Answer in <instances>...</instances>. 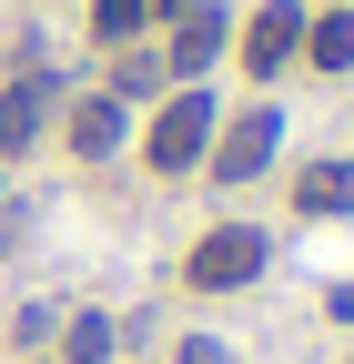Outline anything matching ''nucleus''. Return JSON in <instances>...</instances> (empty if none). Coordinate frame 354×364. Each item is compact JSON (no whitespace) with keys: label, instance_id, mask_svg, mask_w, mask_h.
<instances>
[{"label":"nucleus","instance_id":"1","mask_svg":"<svg viewBox=\"0 0 354 364\" xmlns=\"http://www.w3.org/2000/svg\"><path fill=\"white\" fill-rule=\"evenodd\" d=\"M263 263H274V233H263V223H213V233L183 253V284L193 294H243Z\"/></svg>","mask_w":354,"mask_h":364},{"label":"nucleus","instance_id":"2","mask_svg":"<svg viewBox=\"0 0 354 364\" xmlns=\"http://www.w3.org/2000/svg\"><path fill=\"white\" fill-rule=\"evenodd\" d=\"M213 132H223V102H213L203 81H183V91L152 112V142H142V152H152V172H203Z\"/></svg>","mask_w":354,"mask_h":364},{"label":"nucleus","instance_id":"3","mask_svg":"<svg viewBox=\"0 0 354 364\" xmlns=\"http://www.w3.org/2000/svg\"><path fill=\"white\" fill-rule=\"evenodd\" d=\"M274 152H284V112H274V102H253V112H233L223 132H213L203 172H213V182H253V172H274Z\"/></svg>","mask_w":354,"mask_h":364},{"label":"nucleus","instance_id":"4","mask_svg":"<svg viewBox=\"0 0 354 364\" xmlns=\"http://www.w3.org/2000/svg\"><path fill=\"white\" fill-rule=\"evenodd\" d=\"M304 21H314L304 0H263V11L243 21V41H233V51H243V71H253V81L294 71V61H304Z\"/></svg>","mask_w":354,"mask_h":364},{"label":"nucleus","instance_id":"5","mask_svg":"<svg viewBox=\"0 0 354 364\" xmlns=\"http://www.w3.org/2000/svg\"><path fill=\"white\" fill-rule=\"evenodd\" d=\"M223 51H233V11H213V0L172 11V51H162V71H172V81H203Z\"/></svg>","mask_w":354,"mask_h":364},{"label":"nucleus","instance_id":"6","mask_svg":"<svg viewBox=\"0 0 354 364\" xmlns=\"http://www.w3.org/2000/svg\"><path fill=\"white\" fill-rule=\"evenodd\" d=\"M51 102H61V81H51V71H21L11 91H0V162H21L41 132H51Z\"/></svg>","mask_w":354,"mask_h":364},{"label":"nucleus","instance_id":"7","mask_svg":"<svg viewBox=\"0 0 354 364\" xmlns=\"http://www.w3.org/2000/svg\"><path fill=\"white\" fill-rule=\"evenodd\" d=\"M132 132V102H112V91H92V102H71V152L81 162H112Z\"/></svg>","mask_w":354,"mask_h":364},{"label":"nucleus","instance_id":"8","mask_svg":"<svg viewBox=\"0 0 354 364\" xmlns=\"http://www.w3.org/2000/svg\"><path fill=\"white\" fill-rule=\"evenodd\" d=\"M304 61L314 71H354V0H324L314 21H304Z\"/></svg>","mask_w":354,"mask_h":364},{"label":"nucleus","instance_id":"9","mask_svg":"<svg viewBox=\"0 0 354 364\" xmlns=\"http://www.w3.org/2000/svg\"><path fill=\"white\" fill-rule=\"evenodd\" d=\"M294 203H304V213H324V223H334V213H354V162H304Z\"/></svg>","mask_w":354,"mask_h":364},{"label":"nucleus","instance_id":"10","mask_svg":"<svg viewBox=\"0 0 354 364\" xmlns=\"http://www.w3.org/2000/svg\"><path fill=\"white\" fill-rule=\"evenodd\" d=\"M112 354H122V324H112V314H71L61 364H112Z\"/></svg>","mask_w":354,"mask_h":364},{"label":"nucleus","instance_id":"11","mask_svg":"<svg viewBox=\"0 0 354 364\" xmlns=\"http://www.w3.org/2000/svg\"><path fill=\"white\" fill-rule=\"evenodd\" d=\"M142 21H152V0H92V41H142Z\"/></svg>","mask_w":354,"mask_h":364},{"label":"nucleus","instance_id":"12","mask_svg":"<svg viewBox=\"0 0 354 364\" xmlns=\"http://www.w3.org/2000/svg\"><path fill=\"white\" fill-rule=\"evenodd\" d=\"M142 91H162V61H152V51H132V61L112 71V102H142Z\"/></svg>","mask_w":354,"mask_h":364},{"label":"nucleus","instance_id":"13","mask_svg":"<svg viewBox=\"0 0 354 364\" xmlns=\"http://www.w3.org/2000/svg\"><path fill=\"white\" fill-rule=\"evenodd\" d=\"M183 364H233V344H213V334H183Z\"/></svg>","mask_w":354,"mask_h":364}]
</instances>
